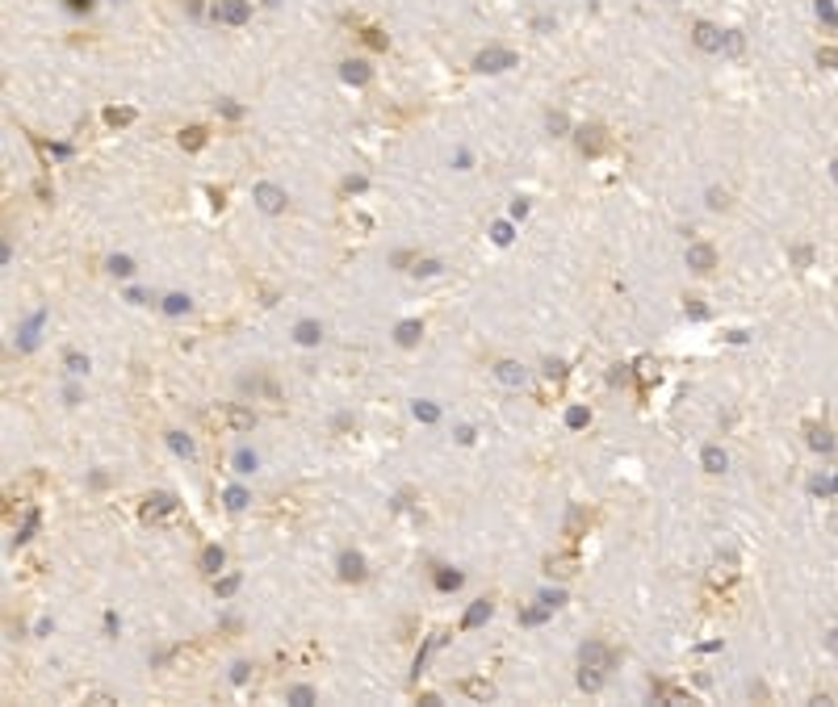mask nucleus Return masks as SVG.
Masks as SVG:
<instances>
[{"label": "nucleus", "instance_id": "f257e3e1", "mask_svg": "<svg viewBox=\"0 0 838 707\" xmlns=\"http://www.w3.org/2000/svg\"><path fill=\"white\" fill-rule=\"evenodd\" d=\"M616 662H620V653L608 644V640H587L583 648H579V666H591V670H616Z\"/></svg>", "mask_w": 838, "mask_h": 707}, {"label": "nucleus", "instance_id": "f03ea898", "mask_svg": "<svg viewBox=\"0 0 838 707\" xmlns=\"http://www.w3.org/2000/svg\"><path fill=\"white\" fill-rule=\"evenodd\" d=\"M507 67H515V50H507V46H487L474 54V72H482V76H499Z\"/></svg>", "mask_w": 838, "mask_h": 707}, {"label": "nucleus", "instance_id": "7ed1b4c3", "mask_svg": "<svg viewBox=\"0 0 838 707\" xmlns=\"http://www.w3.org/2000/svg\"><path fill=\"white\" fill-rule=\"evenodd\" d=\"M205 423L210 427H231V431H252L256 414L247 406H223V410H205Z\"/></svg>", "mask_w": 838, "mask_h": 707}, {"label": "nucleus", "instance_id": "20e7f679", "mask_svg": "<svg viewBox=\"0 0 838 707\" xmlns=\"http://www.w3.org/2000/svg\"><path fill=\"white\" fill-rule=\"evenodd\" d=\"M214 21L218 25H247L252 21V0H214Z\"/></svg>", "mask_w": 838, "mask_h": 707}, {"label": "nucleus", "instance_id": "39448f33", "mask_svg": "<svg viewBox=\"0 0 838 707\" xmlns=\"http://www.w3.org/2000/svg\"><path fill=\"white\" fill-rule=\"evenodd\" d=\"M176 511H181V503H176L172 494H151V498L143 503V519H147V523H172Z\"/></svg>", "mask_w": 838, "mask_h": 707}, {"label": "nucleus", "instance_id": "423d86ee", "mask_svg": "<svg viewBox=\"0 0 838 707\" xmlns=\"http://www.w3.org/2000/svg\"><path fill=\"white\" fill-rule=\"evenodd\" d=\"M574 143H579L583 155H604L608 151V130L604 126H579L574 130Z\"/></svg>", "mask_w": 838, "mask_h": 707}, {"label": "nucleus", "instance_id": "0eeeda50", "mask_svg": "<svg viewBox=\"0 0 838 707\" xmlns=\"http://www.w3.org/2000/svg\"><path fill=\"white\" fill-rule=\"evenodd\" d=\"M688 268L700 272V277H708L717 268V247L713 243H688Z\"/></svg>", "mask_w": 838, "mask_h": 707}, {"label": "nucleus", "instance_id": "6e6552de", "mask_svg": "<svg viewBox=\"0 0 838 707\" xmlns=\"http://www.w3.org/2000/svg\"><path fill=\"white\" fill-rule=\"evenodd\" d=\"M692 42L700 46V50H708V54H721V46H725V34L713 25V21H696L692 25Z\"/></svg>", "mask_w": 838, "mask_h": 707}, {"label": "nucleus", "instance_id": "1a4fd4ad", "mask_svg": "<svg viewBox=\"0 0 838 707\" xmlns=\"http://www.w3.org/2000/svg\"><path fill=\"white\" fill-rule=\"evenodd\" d=\"M252 197L265 213H285V189H277V184H256Z\"/></svg>", "mask_w": 838, "mask_h": 707}, {"label": "nucleus", "instance_id": "9d476101", "mask_svg": "<svg viewBox=\"0 0 838 707\" xmlns=\"http://www.w3.org/2000/svg\"><path fill=\"white\" fill-rule=\"evenodd\" d=\"M495 377L503 381V386L520 390L524 381H529V368H524V364H515V360H499V364H495Z\"/></svg>", "mask_w": 838, "mask_h": 707}, {"label": "nucleus", "instance_id": "9b49d317", "mask_svg": "<svg viewBox=\"0 0 838 707\" xmlns=\"http://www.w3.org/2000/svg\"><path fill=\"white\" fill-rule=\"evenodd\" d=\"M365 573H369V569H365V557H360V553H352V549L340 553V578H344V582H365Z\"/></svg>", "mask_w": 838, "mask_h": 707}, {"label": "nucleus", "instance_id": "f8f14e48", "mask_svg": "<svg viewBox=\"0 0 838 707\" xmlns=\"http://www.w3.org/2000/svg\"><path fill=\"white\" fill-rule=\"evenodd\" d=\"M805 435H809V448L813 452H834V431L830 427H817V423H805Z\"/></svg>", "mask_w": 838, "mask_h": 707}, {"label": "nucleus", "instance_id": "ddd939ff", "mask_svg": "<svg viewBox=\"0 0 838 707\" xmlns=\"http://www.w3.org/2000/svg\"><path fill=\"white\" fill-rule=\"evenodd\" d=\"M223 561H227V553L218 549V544H205V549L197 553V569H201V573H210V578H214V573L223 569Z\"/></svg>", "mask_w": 838, "mask_h": 707}, {"label": "nucleus", "instance_id": "4468645a", "mask_svg": "<svg viewBox=\"0 0 838 707\" xmlns=\"http://www.w3.org/2000/svg\"><path fill=\"white\" fill-rule=\"evenodd\" d=\"M457 695H465V699H478V703H487L491 695H495V686L487 682V678H461L457 682Z\"/></svg>", "mask_w": 838, "mask_h": 707}, {"label": "nucleus", "instance_id": "2eb2a0df", "mask_svg": "<svg viewBox=\"0 0 838 707\" xmlns=\"http://www.w3.org/2000/svg\"><path fill=\"white\" fill-rule=\"evenodd\" d=\"M491 611H495V603H491V598H478V603H474V607H469V611L461 615V628L469 632V628H478V624H487V620H491Z\"/></svg>", "mask_w": 838, "mask_h": 707}, {"label": "nucleus", "instance_id": "dca6fc26", "mask_svg": "<svg viewBox=\"0 0 838 707\" xmlns=\"http://www.w3.org/2000/svg\"><path fill=\"white\" fill-rule=\"evenodd\" d=\"M340 76H344L348 84H369V80H374V67L365 63V59H348V63L340 67Z\"/></svg>", "mask_w": 838, "mask_h": 707}, {"label": "nucleus", "instance_id": "f3484780", "mask_svg": "<svg viewBox=\"0 0 838 707\" xmlns=\"http://www.w3.org/2000/svg\"><path fill=\"white\" fill-rule=\"evenodd\" d=\"M545 569H549V573H558V578H570L574 569H579V553H558V557H549V561H545Z\"/></svg>", "mask_w": 838, "mask_h": 707}, {"label": "nucleus", "instance_id": "a211bd4d", "mask_svg": "<svg viewBox=\"0 0 838 707\" xmlns=\"http://www.w3.org/2000/svg\"><path fill=\"white\" fill-rule=\"evenodd\" d=\"M294 339H298L302 348H314V344L323 339V331H319V322H310V318H302V322L294 326Z\"/></svg>", "mask_w": 838, "mask_h": 707}, {"label": "nucleus", "instance_id": "6ab92c4d", "mask_svg": "<svg viewBox=\"0 0 838 707\" xmlns=\"http://www.w3.org/2000/svg\"><path fill=\"white\" fill-rule=\"evenodd\" d=\"M733 578H738V557H721V561L713 565V573H708V582H713V586L733 582Z\"/></svg>", "mask_w": 838, "mask_h": 707}, {"label": "nucleus", "instance_id": "aec40b11", "mask_svg": "<svg viewBox=\"0 0 838 707\" xmlns=\"http://www.w3.org/2000/svg\"><path fill=\"white\" fill-rule=\"evenodd\" d=\"M700 465H704V473H725V465H729V456L717 448V444H708L704 452H700Z\"/></svg>", "mask_w": 838, "mask_h": 707}, {"label": "nucleus", "instance_id": "412c9836", "mask_svg": "<svg viewBox=\"0 0 838 707\" xmlns=\"http://www.w3.org/2000/svg\"><path fill=\"white\" fill-rule=\"evenodd\" d=\"M813 13H817V21L830 30V34H838V9H834V0H813Z\"/></svg>", "mask_w": 838, "mask_h": 707}, {"label": "nucleus", "instance_id": "4be33fe9", "mask_svg": "<svg viewBox=\"0 0 838 707\" xmlns=\"http://www.w3.org/2000/svg\"><path fill=\"white\" fill-rule=\"evenodd\" d=\"M537 603H541V598H537ZM549 615H553L549 603H541V607H524V611H520V624H524V628H537V624H545Z\"/></svg>", "mask_w": 838, "mask_h": 707}, {"label": "nucleus", "instance_id": "5701e85b", "mask_svg": "<svg viewBox=\"0 0 838 707\" xmlns=\"http://www.w3.org/2000/svg\"><path fill=\"white\" fill-rule=\"evenodd\" d=\"M394 335H398V344H402V348H415V344H419V335H424V326H419L415 318H407V322H398V331H394Z\"/></svg>", "mask_w": 838, "mask_h": 707}, {"label": "nucleus", "instance_id": "b1692460", "mask_svg": "<svg viewBox=\"0 0 838 707\" xmlns=\"http://www.w3.org/2000/svg\"><path fill=\"white\" fill-rule=\"evenodd\" d=\"M604 678H608V674H604V670H591V666H583V670H579V686H583V690H587V695H595V690H604Z\"/></svg>", "mask_w": 838, "mask_h": 707}, {"label": "nucleus", "instance_id": "393cba45", "mask_svg": "<svg viewBox=\"0 0 838 707\" xmlns=\"http://www.w3.org/2000/svg\"><path fill=\"white\" fill-rule=\"evenodd\" d=\"M583 527H587V511H583V507H570V515H566V536H570V540H579Z\"/></svg>", "mask_w": 838, "mask_h": 707}, {"label": "nucleus", "instance_id": "a878e982", "mask_svg": "<svg viewBox=\"0 0 838 707\" xmlns=\"http://www.w3.org/2000/svg\"><path fill=\"white\" fill-rule=\"evenodd\" d=\"M130 122H134V109H130V105H122V109L110 105V109H105V126H130Z\"/></svg>", "mask_w": 838, "mask_h": 707}, {"label": "nucleus", "instance_id": "bb28decb", "mask_svg": "<svg viewBox=\"0 0 838 707\" xmlns=\"http://www.w3.org/2000/svg\"><path fill=\"white\" fill-rule=\"evenodd\" d=\"M168 448H172L176 456H185V461L193 456V440H189L185 431H168Z\"/></svg>", "mask_w": 838, "mask_h": 707}, {"label": "nucleus", "instance_id": "cd10ccee", "mask_svg": "<svg viewBox=\"0 0 838 707\" xmlns=\"http://www.w3.org/2000/svg\"><path fill=\"white\" fill-rule=\"evenodd\" d=\"M181 147H185V151H201V147H205V130H201V126L181 130Z\"/></svg>", "mask_w": 838, "mask_h": 707}, {"label": "nucleus", "instance_id": "c85d7f7f", "mask_svg": "<svg viewBox=\"0 0 838 707\" xmlns=\"http://www.w3.org/2000/svg\"><path fill=\"white\" fill-rule=\"evenodd\" d=\"M725 54H742L746 50V38H742V30H725V46H721Z\"/></svg>", "mask_w": 838, "mask_h": 707}, {"label": "nucleus", "instance_id": "c756f323", "mask_svg": "<svg viewBox=\"0 0 838 707\" xmlns=\"http://www.w3.org/2000/svg\"><path fill=\"white\" fill-rule=\"evenodd\" d=\"M465 578L457 573V569H436V590H457Z\"/></svg>", "mask_w": 838, "mask_h": 707}, {"label": "nucleus", "instance_id": "7c9ffc66", "mask_svg": "<svg viewBox=\"0 0 838 707\" xmlns=\"http://www.w3.org/2000/svg\"><path fill=\"white\" fill-rule=\"evenodd\" d=\"M817 67L838 72V46H817Z\"/></svg>", "mask_w": 838, "mask_h": 707}, {"label": "nucleus", "instance_id": "2f4dec72", "mask_svg": "<svg viewBox=\"0 0 838 707\" xmlns=\"http://www.w3.org/2000/svg\"><path fill=\"white\" fill-rule=\"evenodd\" d=\"M164 314H189V297L185 293H168L164 297Z\"/></svg>", "mask_w": 838, "mask_h": 707}, {"label": "nucleus", "instance_id": "473e14b6", "mask_svg": "<svg viewBox=\"0 0 838 707\" xmlns=\"http://www.w3.org/2000/svg\"><path fill=\"white\" fill-rule=\"evenodd\" d=\"M252 498H247V489H239V485H231L227 489V511H243Z\"/></svg>", "mask_w": 838, "mask_h": 707}, {"label": "nucleus", "instance_id": "72a5a7b5", "mask_svg": "<svg viewBox=\"0 0 838 707\" xmlns=\"http://www.w3.org/2000/svg\"><path fill=\"white\" fill-rule=\"evenodd\" d=\"M360 38H365V42H369V46H374V50H386V46H390V38H386V34H382V30H378V25H369V30H365V34H360Z\"/></svg>", "mask_w": 838, "mask_h": 707}, {"label": "nucleus", "instance_id": "f704fd0d", "mask_svg": "<svg viewBox=\"0 0 838 707\" xmlns=\"http://www.w3.org/2000/svg\"><path fill=\"white\" fill-rule=\"evenodd\" d=\"M587 419H591V414H587L583 406H570V410H566V427H574V431L587 427Z\"/></svg>", "mask_w": 838, "mask_h": 707}, {"label": "nucleus", "instance_id": "c9c22d12", "mask_svg": "<svg viewBox=\"0 0 838 707\" xmlns=\"http://www.w3.org/2000/svg\"><path fill=\"white\" fill-rule=\"evenodd\" d=\"M214 590H218V598H231L239 590V573H227L223 582H214Z\"/></svg>", "mask_w": 838, "mask_h": 707}, {"label": "nucleus", "instance_id": "e433bc0d", "mask_svg": "<svg viewBox=\"0 0 838 707\" xmlns=\"http://www.w3.org/2000/svg\"><path fill=\"white\" fill-rule=\"evenodd\" d=\"M63 364H68V372H88V356H80V352H68Z\"/></svg>", "mask_w": 838, "mask_h": 707}, {"label": "nucleus", "instance_id": "4c0bfd02", "mask_svg": "<svg viewBox=\"0 0 838 707\" xmlns=\"http://www.w3.org/2000/svg\"><path fill=\"white\" fill-rule=\"evenodd\" d=\"M252 469H256V456H252L247 448H239V452H235V473H252Z\"/></svg>", "mask_w": 838, "mask_h": 707}, {"label": "nucleus", "instance_id": "58836bf2", "mask_svg": "<svg viewBox=\"0 0 838 707\" xmlns=\"http://www.w3.org/2000/svg\"><path fill=\"white\" fill-rule=\"evenodd\" d=\"M110 272H114V277H130V272H134V264H130L126 255H114V260H110Z\"/></svg>", "mask_w": 838, "mask_h": 707}, {"label": "nucleus", "instance_id": "ea45409f", "mask_svg": "<svg viewBox=\"0 0 838 707\" xmlns=\"http://www.w3.org/2000/svg\"><path fill=\"white\" fill-rule=\"evenodd\" d=\"M415 419H424V423H436V419H440V410H436L432 402H415Z\"/></svg>", "mask_w": 838, "mask_h": 707}, {"label": "nucleus", "instance_id": "a19ab883", "mask_svg": "<svg viewBox=\"0 0 838 707\" xmlns=\"http://www.w3.org/2000/svg\"><path fill=\"white\" fill-rule=\"evenodd\" d=\"M545 126H549V134H566V130H570L566 114H549V118H545Z\"/></svg>", "mask_w": 838, "mask_h": 707}, {"label": "nucleus", "instance_id": "79ce46f5", "mask_svg": "<svg viewBox=\"0 0 838 707\" xmlns=\"http://www.w3.org/2000/svg\"><path fill=\"white\" fill-rule=\"evenodd\" d=\"M491 239H495L499 247H507V243H511V226H507V222H495V226H491Z\"/></svg>", "mask_w": 838, "mask_h": 707}, {"label": "nucleus", "instance_id": "37998d69", "mask_svg": "<svg viewBox=\"0 0 838 707\" xmlns=\"http://www.w3.org/2000/svg\"><path fill=\"white\" fill-rule=\"evenodd\" d=\"M34 527H38V511H30L25 515V523H21V531H17V544H25L30 536H34Z\"/></svg>", "mask_w": 838, "mask_h": 707}, {"label": "nucleus", "instance_id": "c03bdc74", "mask_svg": "<svg viewBox=\"0 0 838 707\" xmlns=\"http://www.w3.org/2000/svg\"><path fill=\"white\" fill-rule=\"evenodd\" d=\"M289 703L306 707V703H314V690H310V686H294V690H289Z\"/></svg>", "mask_w": 838, "mask_h": 707}, {"label": "nucleus", "instance_id": "a18cd8bd", "mask_svg": "<svg viewBox=\"0 0 838 707\" xmlns=\"http://www.w3.org/2000/svg\"><path fill=\"white\" fill-rule=\"evenodd\" d=\"M218 109H223V118H231V122H239V118H243V109H239L231 96H223V101H218Z\"/></svg>", "mask_w": 838, "mask_h": 707}, {"label": "nucleus", "instance_id": "49530a36", "mask_svg": "<svg viewBox=\"0 0 838 707\" xmlns=\"http://www.w3.org/2000/svg\"><path fill=\"white\" fill-rule=\"evenodd\" d=\"M415 272H419V277H436V272H440V260H419Z\"/></svg>", "mask_w": 838, "mask_h": 707}, {"label": "nucleus", "instance_id": "de8ad7c7", "mask_svg": "<svg viewBox=\"0 0 838 707\" xmlns=\"http://www.w3.org/2000/svg\"><path fill=\"white\" fill-rule=\"evenodd\" d=\"M684 310H688L692 318H708V306H704L700 297H688V306H684Z\"/></svg>", "mask_w": 838, "mask_h": 707}, {"label": "nucleus", "instance_id": "09e8293b", "mask_svg": "<svg viewBox=\"0 0 838 707\" xmlns=\"http://www.w3.org/2000/svg\"><path fill=\"white\" fill-rule=\"evenodd\" d=\"M247 670H252L247 662H235V666H231V682H235V686H243V682H247Z\"/></svg>", "mask_w": 838, "mask_h": 707}, {"label": "nucleus", "instance_id": "8fccbe9b", "mask_svg": "<svg viewBox=\"0 0 838 707\" xmlns=\"http://www.w3.org/2000/svg\"><path fill=\"white\" fill-rule=\"evenodd\" d=\"M708 209H725V193L721 189H708Z\"/></svg>", "mask_w": 838, "mask_h": 707}, {"label": "nucleus", "instance_id": "3c124183", "mask_svg": "<svg viewBox=\"0 0 838 707\" xmlns=\"http://www.w3.org/2000/svg\"><path fill=\"white\" fill-rule=\"evenodd\" d=\"M793 260H797V264H801V268H805V264H809V260H813V251H809V247H793Z\"/></svg>", "mask_w": 838, "mask_h": 707}, {"label": "nucleus", "instance_id": "603ef678", "mask_svg": "<svg viewBox=\"0 0 838 707\" xmlns=\"http://www.w3.org/2000/svg\"><path fill=\"white\" fill-rule=\"evenodd\" d=\"M541 603H549V607H562V590H545V594H541Z\"/></svg>", "mask_w": 838, "mask_h": 707}, {"label": "nucleus", "instance_id": "864d4df0", "mask_svg": "<svg viewBox=\"0 0 838 707\" xmlns=\"http://www.w3.org/2000/svg\"><path fill=\"white\" fill-rule=\"evenodd\" d=\"M524 213H529V201L515 197V201H511V218H524Z\"/></svg>", "mask_w": 838, "mask_h": 707}, {"label": "nucleus", "instance_id": "5fc2aeb1", "mask_svg": "<svg viewBox=\"0 0 838 707\" xmlns=\"http://www.w3.org/2000/svg\"><path fill=\"white\" fill-rule=\"evenodd\" d=\"M34 193H38V197H42V201H50V197H55V189H50V184H46V180H38V184H34Z\"/></svg>", "mask_w": 838, "mask_h": 707}, {"label": "nucleus", "instance_id": "6e6d98bb", "mask_svg": "<svg viewBox=\"0 0 838 707\" xmlns=\"http://www.w3.org/2000/svg\"><path fill=\"white\" fill-rule=\"evenodd\" d=\"M826 648H830V653H838V628H830V632H826Z\"/></svg>", "mask_w": 838, "mask_h": 707}, {"label": "nucleus", "instance_id": "4d7b16f0", "mask_svg": "<svg viewBox=\"0 0 838 707\" xmlns=\"http://www.w3.org/2000/svg\"><path fill=\"white\" fill-rule=\"evenodd\" d=\"M830 180H834V184H838V159H834V163H830Z\"/></svg>", "mask_w": 838, "mask_h": 707}, {"label": "nucleus", "instance_id": "13d9d810", "mask_svg": "<svg viewBox=\"0 0 838 707\" xmlns=\"http://www.w3.org/2000/svg\"><path fill=\"white\" fill-rule=\"evenodd\" d=\"M68 5H72V9H88V0H68Z\"/></svg>", "mask_w": 838, "mask_h": 707}, {"label": "nucleus", "instance_id": "bf43d9fd", "mask_svg": "<svg viewBox=\"0 0 838 707\" xmlns=\"http://www.w3.org/2000/svg\"><path fill=\"white\" fill-rule=\"evenodd\" d=\"M834 494H838V473H834Z\"/></svg>", "mask_w": 838, "mask_h": 707}]
</instances>
